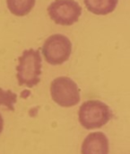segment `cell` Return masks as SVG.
<instances>
[{
	"instance_id": "1",
	"label": "cell",
	"mask_w": 130,
	"mask_h": 154,
	"mask_svg": "<svg viewBox=\"0 0 130 154\" xmlns=\"http://www.w3.org/2000/svg\"><path fill=\"white\" fill-rule=\"evenodd\" d=\"M16 67V78L19 86L33 88L40 81L41 75V56L39 50L29 49L23 51L18 58Z\"/></svg>"
},
{
	"instance_id": "2",
	"label": "cell",
	"mask_w": 130,
	"mask_h": 154,
	"mask_svg": "<svg viewBox=\"0 0 130 154\" xmlns=\"http://www.w3.org/2000/svg\"><path fill=\"white\" fill-rule=\"evenodd\" d=\"M113 117L110 106L100 100L84 102L78 111V121L86 130L98 129L107 125Z\"/></svg>"
},
{
	"instance_id": "3",
	"label": "cell",
	"mask_w": 130,
	"mask_h": 154,
	"mask_svg": "<svg viewBox=\"0 0 130 154\" xmlns=\"http://www.w3.org/2000/svg\"><path fill=\"white\" fill-rule=\"evenodd\" d=\"M41 51L49 64L53 66L61 65L70 58L72 42L66 36L56 33L50 35L44 42Z\"/></svg>"
},
{
	"instance_id": "4",
	"label": "cell",
	"mask_w": 130,
	"mask_h": 154,
	"mask_svg": "<svg viewBox=\"0 0 130 154\" xmlns=\"http://www.w3.org/2000/svg\"><path fill=\"white\" fill-rule=\"evenodd\" d=\"M52 100L62 107H72L80 102V89L68 77H58L50 84Z\"/></svg>"
},
{
	"instance_id": "5",
	"label": "cell",
	"mask_w": 130,
	"mask_h": 154,
	"mask_svg": "<svg viewBox=\"0 0 130 154\" xmlns=\"http://www.w3.org/2000/svg\"><path fill=\"white\" fill-rule=\"evenodd\" d=\"M48 14L55 23L70 26L78 22L82 7L75 0H55L48 6Z\"/></svg>"
},
{
	"instance_id": "6",
	"label": "cell",
	"mask_w": 130,
	"mask_h": 154,
	"mask_svg": "<svg viewBox=\"0 0 130 154\" xmlns=\"http://www.w3.org/2000/svg\"><path fill=\"white\" fill-rule=\"evenodd\" d=\"M110 143L108 137L102 132L89 134L81 146V154H109Z\"/></svg>"
},
{
	"instance_id": "7",
	"label": "cell",
	"mask_w": 130,
	"mask_h": 154,
	"mask_svg": "<svg viewBox=\"0 0 130 154\" xmlns=\"http://www.w3.org/2000/svg\"><path fill=\"white\" fill-rule=\"evenodd\" d=\"M88 11L97 15H106L112 13L119 0H84Z\"/></svg>"
},
{
	"instance_id": "8",
	"label": "cell",
	"mask_w": 130,
	"mask_h": 154,
	"mask_svg": "<svg viewBox=\"0 0 130 154\" xmlns=\"http://www.w3.org/2000/svg\"><path fill=\"white\" fill-rule=\"evenodd\" d=\"M36 0H6L7 8L16 16H24L31 13Z\"/></svg>"
},
{
	"instance_id": "9",
	"label": "cell",
	"mask_w": 130,
	"mask_h": 154,
	"mask_svg": "<svg viewBox=\"0 0 130 154\" xmlns=\"http://www.w3.org/2000/svg\"><path fill=\"white\" fill-rule=\"evenodd\" d=\"M16 102V95L11 90H4L0 88V106H4L8 109L13 111V105Z\"/></svg>"
},
{
	"instance_id": "10",
	"label": "cell",
	"mask_w": 130,
	"mask_h": 154,
	"mask_svg": "<svg viewBox=\"0 0 130 154\" xmlns=\"http://www.w3.org/2000/svg\"><path fill=\"white\" fill-rule=\"evenodd\" d=\"M3 129H4V119H3V116L0 114V134L3 132Z\"/></svg>"
}]
</instances>
